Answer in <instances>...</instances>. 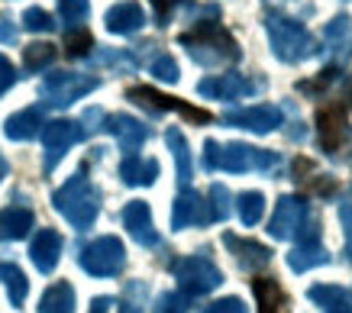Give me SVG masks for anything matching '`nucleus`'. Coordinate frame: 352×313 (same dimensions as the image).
Masks as SVG:
<instances>
[{"label": "nucleus", "instance_id": "obj_13", "mask_svg": "<svg viewBox=\"0 0 352 313\" xmlns=\"http://www.w3.org/2000/svg\"><path fill=\"white\" fill-rule=\"evenodd\" d=\"M223 123L233 126V130H249V132L265 136V132L281 126V113H278V107H272V104H258V107L230 110V113H223Z\"/></svg>", "mask_w": 352, "mask_h": 313}, {"label": "nucleus", "instance_id": "obj_45", "mask_svg": "<svg viewBox=\"0 0 352 313\" xmlns=\"http://www.w3.org/2000/svg\"><path fill=\"white\" fill-rule=\"evenodd\" d=\"M0 43H16V26L10 20H0Z\"/></svg>", "mask_w": 352, "mask_h": 313}, {"label": "nucleus", "instance_id": "obj_8", "mask_svg": "<svg viewBox=\"0 0 352 313\" xmlns=\"http://www.w3.org/2000/svg\"><path fill=\"white\" fill-rule=\"evenodd\" d=\"M100 81L87 75H75V71H55L43 81L39 87V97H43L45 107H72L75 100H81L85 94L97 91Z\"/></svg>", "mask_w": 352, "mask_h": 313}, {"label": "nucleus", "instance_id": "obj_15", "mask_svg": "<svg viewBox=\"0 0 352 313\" xmlns=\"http://www.w3.org/2000/svg\"><path fill=\"white\" fill-rule=\"evenodd\" d=\"M123 227H126V233L133 236V242H139V246L155 248L162 242L159 229L152 223V210L146 200H129V204L123 207Z\"/></svg>", "mask_w": 352, "mask_h": 313}, {"label": "nucleus", "instance_id": "obj_4", "mask_svg": "<svg viewBox=\"0 0 352 313\" xmlns=\"http://www.w3.org/2000/svg\"><path fill=\"white\" fill-rule=\"evenodd\" d=\"M265 30H268V43L275 49V55L281 62H307L314 55L320 52V43L307 33V26L300 20H291L285 13H268L265 20Z\"/></svg>", "mask_w": 352, "mask_h": 313}, {"label": "nucleus", "instance_id": "obj_43", "mask_svg": "<svg viewBox=\"0 0 352 313\" xmlns=\"http://www.w3.org/2000/svg\"><path fill=\"white\" fill-rule=\"evenodd\" d=\"M97 62L117 65V68H136V58H133V55H123V52H104V55H97Z\"/></svg>", "mask_w": 352, "mask_h": 313}, {"label": "nucleus", "instance_id": "obj_27", "mask_svg": "<svg viewBox=\"0 0 352 313\" xmlns=\"http://www.w3.org/2000/svg\"><path fill=\"white\" fill-rule=\"evenodd\" d=\"M323 43L330 45V52L336 55H352V20L349 16H336L323 26Z\"/></svg>", "mask_w": 352, "mask_h": 313}, {"label": "nucleus", "instance_id": "obj_2", "mask_svg": "<svg viewBox=\"0 0 352 313\" xmlns=\"http://www.w3.org/2000/svg\"><path fill=\"white\" fill-rule=\"evenodd\" d=\"M281 165L278 152H265L256 146H245V142H230L220 146L217 139L204 142V168L207 172H233V174H245V172H275Z\"/></svg>", "mask_w": 352, "mask_h": 313}, {"label": "nucleus", "instance_id": "obj_34", "mask_svg": "<svg viewBox=\"0 0 352 313\" xmlns=\"http://www.w3.org/2000/svg\"><path fill=\"white\" fill-rule=\"evenodd\" d=\"M207 204H210V210H214V220H217V223H223L226 216L233 213V207H230V191H226L223 184H210Z\"/></svg>", "mask_w": 352, "mask_h": 313}, {"label": "nucleus", "instance_id": "obj_19", "mask_svg": "<svg viewBox=\"0 0 352 313\" xmlns=\"http://www.w3.org/2000/svg\"><path fill=\"white\" fill-rule=\"evenodd\" d=\"M104 23H107L110 33L133 36V33H139V30L146 26V13H142V7H139V3L123 0V3H117V7H110L107 16H104Z\"/></svg>", "mask_w": 352, "mask_h": 313}, {"label": "nucleus", "instance_id": "obj_38", "mask_svg": "<svg viewBox=\"0 0 352 313\" xmlns=\"http://www.w3.org/2000/svg\"><path fill=\"white\" fill-rule=\"evenodd\" d=\"M340 220H342V233H346V259L352 262V187L346 191L340 204Z\"/></svg>", "mask_w": 352, "mask_h": 313}, {"label": "nucleus", "instance_id": "obj_46", "mask_svg": "<svg viewBox=\"0 0 352 313\" xmlns=\"http://www.w3.org/2000/svg\"><path fill=\"white\" fill-rule=\"evenodd\" d=\"M110 310H113V297H94L87 313H110Z\"/></svg>", "mask_w": 352, "mask_h": 313}, {"label": "nucleus", "instance_id": "obj_25", "mask_svg": "<svg viewBox=\"0 0 352 313\" xmlns=\"http://www.w3.org/2000/svg\"><path fill=\"white\" fill-rule=\"evenodd\" d=\"M252 294H256L258 313H288V297L281 291L275 278H256L252 281Z\"/></svg>", "mask_w": 352, "mask_h": 313}, {"label": "nucleus", "instance_id": "obj_32", "mask_svg": "<svg viewBox=\"0 0 352 313\" xmlns=\"http://www.w3.org/2000/svg\"><path fill=\"white\" fill-rule=\"evenodd\" d=\"M91 49H94V39H91L87 30H81V26L68 30V36H65V55L68 58H85Z\"/></svg>", "mask_w": 352, "mask_h": 313}, {"label": "nucleus", "instance_id": "obj_16", "mask_svg": "<svg viewBox=\"0 0 352 313\" xmlns=\"http://www.w3.org/2000/svg\"><path fill=\"white\" fill-rule=\"evenodd\" d=\"M223 246L230 248V255L236 259V265L245 271H262V268H268V262H272V248L256 242V239H243V236H233V233H223Z\"/></svg>", "mask_w": 352, "mask_h": 313}, {"label": "nucleus", "instance_id": "obj_11", "mask_svg": "<svg viewBox=\"0 0 352 313\" xmlns=\"http://www.w3.org/2000/svg\"><path fill=\"white\" fill-rule=\"evenodd\" d=\"M210 223H217V220L210 204H207V197H201L191 187H184L182 194L175 197V204H171V229L182 233L188 227H210Z\"/></svg>", "mask_w": 352, "mask_h": 313}, {"label": "nucleus", "instance_id": "obj_29", "mask_svg": "<svg viewBox=\"0 0 352 313\" xmlns=\"http://www.w3.org/2000/svg\"><path fill=\"white\" fill-rule=\"evenodd\" d=\"M0 281H3V288H7V294H10L13 307H23L26 294H30V281H26V275H23L13 262H0Z\"/></svg>", "mask_w": 352, "mask_h": 313}, {"label": "nucleus", "instance_id": "obj_41", "mask_svg": "<svg viewBox=\"0 0 352 313\" xmlns=\"http://www.w3.org/2000/svg\"><path fill=\"white\" fill-rule=\"evenodd\" d=\"M201 313H245V303L239 297H220V301L207 303Z\"/></svg>", "mask_w": 352, "mask_h": 313}, {"label": "nucleus", "instance_id": "obj_28", "mask_svg": "<svg viewBox=\"0 0 352 313\" xmlns=\"http://www.w3.org/2000/svg\"><path fill=\"white\" fill-rule=\"evenodd\" d=\"M165 142H168L171 155H175V165H178V181L182 187H188L194 178V165H191V149H188V139L182 136V130H168L165 132Z\"/></svg>", "mask_w": 352, "mask_h": 313}, {"label": "nucleus", "instance_id": "obj_22", "mask_svg": "<svg viewBox=\"0 0 352 313\" xmlns=\"http://www.w3.org/2000/svg\"><path fill=\"white\" fill-rule=\"evenodd\" d=\"M285 262H288L291 271H310L317 268V265H327L330 262V252L323 248L320 239H307V242H298V246L291 248L288 255H285Z\"/></svg>", "mask_w": 352, "mask_h": 313}, {"label": "nucleus", "instance_id": "obj_30", "mask_svg": "<svg viewBox=\"0 0 352 313\" xmlns=\"http://www.w3.org/2000/svg\"><path fill=\"white\" fill-rule=\"evenodd\" d=\"M236 213L243 220V227H256L262 213H265V197L258 194V191H243V194L236 197Z\"/></svg>", "mask_w": 352, "mask_h": 313}, {"label": "nucleus", "instance_id": "obj_44", "mask_svg": "<svg viewBox=\"0 0 352 313\" xmlns=\"http://www.w3.org/2000/svg\"><path fill=\"white\" fill-rule=\"evenodd\" d=\"M317 181L310 184V191L314 194H320V197H330V194H336V181H333L330 174H314Z\"/></svg>", "mask_w": 352, "mask_h": 313}, {"label": "nucleus", "instance_id": "obj_24", "mask_svg": "<svg viewBox=\"0 0 352 313\" xmlns=\"http://www.w3.org/2000/svg\"><path fill=\"white\" fill-rule=\"evenodd\" d=\"M32 229V210L30 207H7L0 210V242H16L26 239Z\"/></svg>", "mask_w": 352, "mask_h": 313}, {"label": "nucleus", "instance_id": "obj_47", "mask_svg": "<svg viewBox=\"0 0 352 313\" xmlns=\"http://www.w3.org/2000/svg\"><path fill=\"white\" fill-rule=\"evenodd\" d=\"M346 107H352V78H349V84H346Z\"/></svg>", "mask_w": 352, "mask_h": 313}, {"label": "nucleus", "instance_id": "obj_10", "mask_svg": "<svg viewBox=\"0 0 352 313\" xmlns=\"http://www.w3.org/2000/svg\"><path fill=\"white\" fill-rule=\"evenodd\" d=\"M85 139V130L75 119H52L43 126V146H45V172H52L55 165L65 159V152Z\"/></svg>", "mask_w": 352, "mask_h": 313}, {"label": "nucleus", "instance_id": "obj_26", "mask_svg": "<svg viewBox=\"0 0 352 313\" xmlns=\"http://www.w3.org/2000/svg\"><path fill=\"white\" fill-rule=\"evenodd\" d=\"M39 313H75V288L68 281H55L52 288H45Z\"/></svg>", "mask_w": 352, "mask_h": 313}, {"label": "nucleus", "instance_id": "obj_5", "mask_svg": "<svg viewBox=\"0 0 352 313\" xmlns=\"http://www.w3.org/2000/svg\"><path fill=\"white\" fill-rule=\"evenodd\" d=\"M268 236L272 239H281V242H288V239H298V242H307V239H320V229L317 223L310 220V207L304 197H281L275 204V213L268 220Z\"/></svg>", "mask_w": 352, "mask_h": 313}, {"label": "nucleus", "instance_id": "obj_33", "mask_svg": "<svg viewBox=\"0 0 352 313\" xmlns=\"http://www.w3.org/2000/svg\"><path fill=\"white\" fill-rule=\"evenodd\" d=\"M188 307H191V297L184 291H165L155 297L152 313H188Z\"/></svg>", "mask_w": 352, "mask_h": 313}, {"label": "nucleus", "instance_id": "obj_9", "mask_svg": "<svg viewBox=\"0 0 352 313\" xmlns=\"http://www.w3.org/2000/svg\"><path fill=\"white\" fill-rule=\"evenodd\" d=\"M126 97L133 100V104H139V107L152 110V113H165V110H175V113H182V117L191 119V123H210V119H214L210 113H207V110L191 107V104H184V100H178V97H168V94H159L155 87H146V84L129 87Z\"/></svg>", "mask_w": 352, "mask_h": 313}, {"label": "nucleus", "instance_id": "obj_42", "mask_svg": "<svg viewBox=\"0 0 352 313\" xmlns=\"http://www.w3.org/2000/svg\"><path fill=\"white\" fill-rule=\"evenodd\" d=\"M13 81H16V68L10 65V58H7V55H0V97L13 87Z\"/></svg>", "mask_w": 352, "mask_h": 313}, {"label": "nucleus", "instance_id": "obj_31", "mask_svg": "<svg viewBox=\"0 0 352 313\" xmlns=\"http://www.w3.org/2000/svg\"><path fill=\"white\" fill-rule=\"evenodd\" d=\"M55 62V45L49 43H32L23 49V65H26V71H43V68H49Z\"/></svg>", "mask_w": 352, "mask_h": 313}, {"label": "nucleus", "instance_id": "obj_36", "mask_svg": "<svg viewBox=\"0 0 352 313\" xmlns=\"http://www.w3.org/2000/svg\"><path fill=\"white\" fill-rule=\"evenodd\" d=\"M23 26H26L30 33H52L55 20L45 10H39V7H30V10L23 13Z\"/></svg>", "mask_w": 352, "mask_h": 313}, {"label": "nucleus", "instance_id": "obj_12", "mask_svg": "<svg viewBox=\"0 0 352 313\" xmlns=\"http://www.w3.org/2000/svg\"><path fill=\"white\" fill-rule=\"evenodd\" d=\"M317 132H320V149L327 155H336L349 139V107L346 104L323 107L317 113Z\"/></svg>", "mask_w": 352, "mask_h": 313}, {"label": "nucleus", "instance_id": "obj_3", "mask_svg": "<svg viewBox=\"0 0 352 313\" xmlns=\"http://www.w3.org/2000/svg\"><path fill=\"white\" fill-rule=\"evenodd\" d=\"M52 207L78 229V233H85V229L94 227L97 213H100V194H97L94 184L78 172L52 194Z\"/></svg>", "mask_w": 352, "mask_h": 313}, {"label": "nucleus", "instance_id": "obj_40", "mask_svg": "<svg viewBox=\"0 0 352 313\" xmlns=\"http://www.w3.org/2000/svg\"><path fill=\"white\" fill-rule=\"evenodd\" d=\"M149 3L155 7V26H168L171 16H175V10L184 7L188 0H149Z\"/></svg>", "mask_w": 352, "mask_h": 313}, {"label": "nucleus", "instance_id": "obj_21", "mask_svg": "<svg viewBox=\"0 0 352 313\" xmlns=\"http://www.w3.org/2000/svg\"><path fill=\"white\" fill-rule=\"evenodd\" d=\"M120 178L129 187H149L159 178V162L155 159H139L136 152H129L126 159L120 162Z\"/></svg>", "mask_w": 352, "mask_h": 313}, {"label": "nucleus", "instance_id": "obj_14", "mask_svg": "<svg viewBox=\"0 0 352 313\" xmlns=\"http://www.w3.org/2000/svg\"><path fill=\"white\" fill-rule=\"evenodd\" d=\"M197 91H201V97L243 100V97H252V94H258V84H256V81H249V78H243V75H236V71H230V75L204 78L201 84H197Z\"/></svg>", "mask_w": 352, "mask_h": 313}, {"label": "nucleus", "instance_id": "obj_7", "mask_svg": "<svg viewBox=\"0 0 352 313\" xmlns=\"http://www.w3.org/2000/svg\"><path fill=\"white\" fill-rule=\"evenodd\" d=\"M78 265L91 275V278H117L126 268V248L117 236H100L91 246L81 248Z\"/></svg>", "mask_w": 352, "mask_h": 313}, {"label": "nucleus", "instance_id": "obj_23", "mask_svg": "<svg viewBox=\"0 0 352 313\" xmlns=\"http://www.w3.org/2000/svg\"><path fill=\"white\" fill-rule=\"evenodd\" d=\"M307 297L323 313H352V294L346 288H340V284H314Z\"/></svg>", "mask_w": 352, "mask_h": 313}, {"label": "nucleus", "instance_id": "obj_35", "mask_svg": "<svg viewBox=\"0 0 352 313\" xmlns=\"http://www.w3.org/2000/svg\"><path fill=\"white\" fill-rule=\"evenodd\" d=\"M58 13H62V20L68 23V26H78V23L87 20L91 3H87V0H58Z\"/></svg>", "mask_w": 352, "mask_h": 313}, {"label": "nucleus", "instance_id": "obj_1", "mask_svg": "<svg viewBox=\"0 0 352 313\" xmlns=\"http://www.w3.org/2000/svg\"><path fill=\"white\" fill-rule=\"evenodd\" d=\"M178 43L188 49V55H191L197 65L204 68H217V65H233V62H239L243 58V52H239V43H236L233 36H230V30L226 26H220V23H194V30H188V33L178 36Z\"/></svg>", "mask_w": 352, "mask_h": 313}, {"label": "nucleus", "instance_id": "obj_18", "mask_svg": "<svg viewBox=\"0 0 352 313\" xmlns=\"http://www.w3.org/2000/svg\"><path fill=\"white\" fill-rule=\"evenodd\" d=\"M62 236L55 233V229H39L36 236H32L30 242V259L32 265L43 271V275H52L55 265H58V259H62Z\"/></svg>", "mask_w": 352, "mask_h": 313}, {"label": "nucleus", "instance_id": "obj_20", "mask_svg": "<svg viewBox=\"0 0 352 313\" xmlns=\"http://www.w3.org/2000/svg\"><path fill=\"white\" fill-rule=\"evenodd\" d=\"M43 126H45L43 107H26V110H20V113L7 117L3 132H7V139H13V142H30L43 132Z\"/></svg>", "mask_w": 352, "mask_h": 313}, {"label": "nucleus", "instance_id": "obj_17", "mask_svg": "<svg viewBox=\"0 0 352 313\" xmlns=\"http://www.w3.org/2000/svg\"><path fill=\"white\" fill-rule=\"evenodd\" d=\"M100 130L113 132L117 142H120V149L126 152V155L129 152H139L142 149V142L149 139V126H146V123H139V119H133L129 113H113V117H107Z\"/></svg>", "mask_w": 352, "mask_h": 313}, {"label": "nucleus", "instance_id": "obj_6", "mask_svg": "<svg viewBox=\"0 0 352 313\" xmlns=\"http://www.w3.org/2000/svg\"><path fill=\"white\" fill-rule=\"evenodd\" d=\"M171 275L188 297H204V294L217 291L223 284V271L207 255H184V259L171 262Z\"/></svg>", "mask_w": 352, "mask_h": 313}, {"label": "nucleus", "instance_id": "obj_48", "mask_svg": "<svg viewBox=\"0 0 352 313\" xmlns=\"http://www.w3.org/2000/svg\"><path fill=\"white\" fill-rule=\"evenodd\" d=\"M7 178V162H3V155H0V181Z\"/></svg>", "mask_w": 352, "mask_h": 313}, {"label": "nucleus", "instance_id": "obj_39", "mask_svg": "<svg viewBox=\"0 0 352 313\" xmlns=\"http://www.w3.org/2000/svg\"><path fill=\"white\" fill-rule=\"evenodd\" d=\"M336 75H340V68H323L320 75H317V81H300L298 91H304V94H317V91H327V87L336 81Z\"/></svg>", "mask_w": 352, "mask_h": 313}, {"label": "nucleus", "instance_id": "obj_37", "mask_svg": "<svg viewBox=\"0 0 352 313\" xmlns=\"http://www.w3.org/2000/svg\"><path fill=\"white\" fill-rule=\"evenodd\" d=\"M152 75L165 81V84H175L178 81V62L171 58V55H159L155 62H152Z\"/></svg>", "mask_w": 352, "mask_h": 313}]
</instances>
